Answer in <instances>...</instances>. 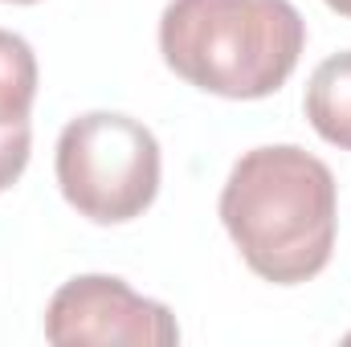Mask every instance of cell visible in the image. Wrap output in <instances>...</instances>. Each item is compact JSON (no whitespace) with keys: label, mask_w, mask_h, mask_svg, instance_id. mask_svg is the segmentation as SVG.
I'll use <instances>...</instances> for the list:
<instances>
[{"label":"cell","mask_w":351,"mask_h":347,"mask_svg":"<svg viewBox=\"0 0 351 347\" xmlns=\"http://www.w3.org/2000/svg\"><path fill=\"white\" fill-rule=\"evenodd\" d=\"M335 221V176L319 156L294 143L245 152L221 188L225 233L241 250L245 265L274 286H298L327 270Z\"/></svg>","instance_id":"6da1fadb"},{"label":"cell","mask_w":351,"mask_h":347,"mask_svg":"<svg viewBox=\"0 0 351 347\" xmlns=\"http://www.w3.org/2000/svg\"><path fill=\"white\" fill-rule=\"evenodd\" d=\"M302 49L306 21L290 0H172L160 16L168 70L217 98L282 90Z\"/></svg>","instance_id":"7a4b0ae2"},{"label":"cell","mask_w":351,"mask_h":347,"mask_svg":"<svg viewBox=\"0 0 351 347\" xmlns=\"http://www.w3.org/2000/svg\"><path fill=\"white\" fill-rule=\"evenodd\" d=\"M58 188L78 217L127 225L160 192V143L152 127L119 110H86L58 135Z\"/></svg>","instance_id":"3957f363"},{"label":"cell","mask_w":351,"mask_h":347,"mask_svg":"<svg viewBox=\"0 0 351 347\" xmlns=\"http://www.w3.org/2000/svg\"><path fill=\"white\" fill-rule=\"evenodd\" d=\"M45 339L58 347L74 344H127V347H172L180 344L176 315L135 294L123 278L78 274L45 307Z\"/></svg>","instance_id":"277c9868"},{"label":"cell","mask_w":351,"mask_h":347,"mask_svg":"<svg viewBox=\"0 0 351 347\" xmlns=\"http://www.w3.org/2000/svg\"><path fill=\"white\" fill-rule=\"evenodd\" d=\"M306 119L331 147L351 152V49L331 53L306 82Z\"/></svg>","instance_id":"5b68a950"},{"label":"cell","mask_w":351,"mask_h":347,"mask_svg":"<svg viewBox=\"0 0 351 347\" xmlns=\"http://www.w3.org/2000/svg\"><path fill=\"white\" fill-rule=\"evenodd\" d=\"M37 98V58L25 37L0 29V127L29 123Z\"/></svg>","instance_id":"8992f818"},{"label":"cell","mask_w":351,"mask_h":347,"mask_svg":"<svg viewBox=\"0 0 351 347\" xmlns=\"http://www.w3.org/2000/svg\"><path fill=\"white\" fill-rule=\"evenodd\" d=\"M29 147H33V127L29 123L0 127V192L12 188L21 180V172L29 168Z\"/></svg>","instance_id":"52a82bcc"},{"label":"cell","mask_w":351,"mask_h":347,"mask_svg":"<svg viewBox=\"0 0 351 347\" xmlns=\"http://www.w3.org/2000/svg\"><path fill=\"white\" fill-rule=\"evenodd\" d=\"M323 4H327V8H335L339 16H351V0H323Z\"/></svg>","instance_id":"ba28073f"},{"label":"cell","mask_w":351,"mask_h":347,"mask_svg":"<svg viewBox=\"0 0 351 347\" xmlns=\"http://www.w3.org/2000/svg\"><path fill=\"white\" fill-rule=\"evenodd\" d=\"M4 4H37V0H4Z\"/></svg>","instance_id":"9c48e42d"}]
</instances>
